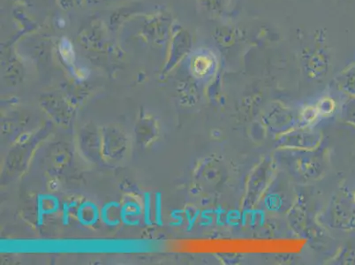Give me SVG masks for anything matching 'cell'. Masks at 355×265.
<instances>
[{"instance_id":"6da1fadb","label":"cell","mask_w":355,"mask_h":265,"mask_svg":"<svg viewBox=\"0 0 355 265\" xmlns=\"http://www.w3.org/2000/svg\"><path fill=\"white\" fill-rule=\"evenodd\" d=\"M218 64L217 55L207 48H201L193 51L190 58V69L193 76L198 79H205L217 70Z\"/></svg>"},{"instance_id":"7a4b0ae2","label":"cell","mask_w":355,"mask_h":265,"mask_svg":"<svg viewBox=\"0 0 355 265\" xmlns=\"http://www.w3.org/2000/svg\"><path fill=\"white\" fill-rule=\"evenodd\" d=\"M191 35L188 31L183 30L182 28H177L173 37L172 44H171L173 56L182 58L184 55L191 50Z\"/></svg>"},{"instance_id":"3957f363","label":"cell","mask_w":355,"mask_h":265,"mask_svg":"<svg viewBox=\"0 0 355 265\" xmlns=\"http://www.w3.org/2000/svg\"><path fill=\"white\" fill-rule=\"evenodd\" d=\"M213 37L219 47L227 49L236 43L240 35H239L237 28L228 25H223L216 28Z\"/></svg>"},{"instance_id":"277c9868","label":"cell","mask_w":355,"mask_h":265,"mask_svg":"<svg viewBox=\"0 0 355 265\" xmlns=\"http://www.w3.org/2000/svg\"><path fill=\"white\" fill-rule=\"evenodd\" d=\"M203 6L209 14L219 16L225 12L232 0H202Z\"/></svg>"},{"instance_id":"5b68a950","label":"cell","mask_w":355,"mask_h":265,"mask_svg":"<svg viewBox=\"0 0 355 265\" xmlns=\"http://www.w3.org/2000/svg\"><path fill=\"white\" fill-rule=\"evenodd\" d=\"M60 53L64 62L72 65L74 62V51L72 44L67 38H63L60 44Z\"/></svg>"},{"instance_id":"8992f818","label":"cell","mask_w":355,"mask_h":265,"mask_svg":"<svg viewBox=\"0 0 355 265\" xmlns=\"http://www.w3.org/2000/svg\"><path fill=\"white\" fill-rule=\"evenodd\" d=\"M345 87L355 92V66L351 67L345 76Z\"/></svg>"}]
</instances>
